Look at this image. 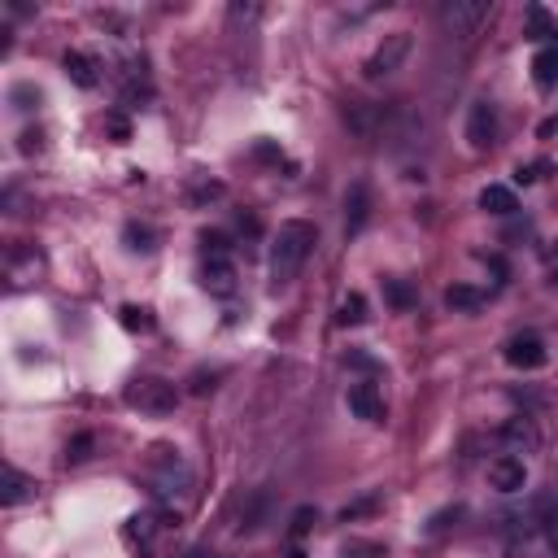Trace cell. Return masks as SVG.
I'll return each instance as SVG.
<instances>
[{
	"instance_id": "6da1fadb",
	"label": "cell",
	"mask_w": 558,
	"mask_h": 558,
	"mask_svg": "<svg viewBox=\"0 0 558 558\" xmlns=\"http://www.w3.org/2000/svg\"><path fill=\"white\" fill-rule=\"evenodd\" d=\"M315 241H318L315 222H306V219L279 222L275 244H270V288H288L292 279H297V270L306 267Z\"/></svg>"
},
{
	"instance_id": "7a4b0ae2",
	"label": "cell",
	"mask_w": 558,
	"mask_h": 558,
	"mask_svg": "<svg viewBox=\"0 0 558 558\" xmlns=\"http://www.w3.org/2000/svg\"><path fill=\"white\" fill-rule=\"evenodd\" d=\"M127 406L145 414H170L179 406V389L170 380H157V375H140L131 389H127Z\"/></svg>"
},
{
	"instance_id": "3957f363",
	"label": "cell",
	"mask_w": 558,
	"mask_h": 558,
	"mask_svg": "<svg viewBox=\"0 0 558 558\" xmlns=\"http://www.w3.org/2000/svg\"><path fill=\"white\" fill-rule=\"evenodd\" d=\"M488 18V0H445L440 5V26L459 40H471L480 23Z\"/></svg>"
},
{
	"instance_id": "277c9868",
	"label": "cell",
	"mask_w": 558,
	"mask_h": 558,
	"mask_svg": "<svg viewBox=\"0 0 558 558\" xmlns=\"http://www.w3.org/2000/svg\"><path fill=\"white\" fill-rule=\"evenodd\" d=\"M411 57V35L406 31H397V35H384V44L366 57L363 74L371 79V83H380V79H389V74L402 71V61Z\"/></svg>"
},
{
	"instance_id": "5b68a950",
	"label": "cell",
	"mask_w": 558,
	"mask_h": 558,
	"mask_svg": "<svg viewBox=\"0 0 558 558\" xmlns=\"http://www.w3.org/2000/svg\"><path fill=\"white\" fill-rule=\"evenodd\" d=\"M545 340L536 336V332H519V336L506 340V363L519 366V371H541L545 366Z\"/></svg>"
},
{
	"instance_id": "8992f818",
	"label": "cell",
	"mask_w": 558,
	"mask_h": 558,
	"mask_svg": "<svg viewBox=\"0 0 558 558\" xmlns=\"http://www.w3.org/2000/svg\"><path fill=\"white\" fill-rule=\"evenodd\" d=\"M488 485L497 488V493H519V488L528 485V467H524V459H515V454L493 459L488 462Z\"/></svg>"
},
{
	"instance_id": "52a82bcc",
	"label": "cell",
	"mask_w": 558,
	"mask_h": 558,
	"mask_svg": "<svg viewBox=\"0 0 558 558\" xmlns=\"http://www.w3.org/2000/svg\"><path fill=\"white\" fill-rule=\"evenodd\" d=\"M493 136H497L493 105L476 100V105H471V114H467V145H471V148H488V145H493Z\"/></svg>"
},
{
	"instance_id": "ba28073f",
	"label": "cell",
	"mask_w": 558,
	"mask_h": 558,
	"mask_svg": "<svg viewBox=\"0 0 558 558\" xmlns=\"http://www.w3.org/2000/svg\"><path fill=\"white\" fill-rule=\"evenodd\" d=\"M497 440L506 445V454H533L541 437H536L533 419H506V423L497 428Z\"/></svg>"
},
{
	"instance_id": "9c48e42d",
	"label": "cell",
	"mask_w": 558,
	"mask_h": 558,
	"mask_svg": "<svg viewBox=\"0 0 558 558\" xmlns=\"http://www.w3.org/2000/svg\"><path fill=\"white\" fill-rule=\"evenodd\" d=\"M201 288L214 292V297H232L236 292V267L227 258H205L201 267Z\"/></svg>"
},
{
	"instance_id": "30bf717a",
	"label": "cell",
	"mask_w": 558,
	"mask_h": 558,
	"mask_svg": "<svg viewBox=\"0 0 558 558\" xmlns=\"http://www.w3.org/2000/svg\"><path fill=\"white\" fill-rule=\"evenodd\" d=\"M349 411L358 414V419H380V414H384L380 389H375V384H354V389H349Z\"/></svg>"
},
{
	"instance_id": "8fae6325",
	"label": "cell",
	"mask_w": 558,
	"mask_h": 558,
	"mask_svg": "<svg viewBox=\"0 0 558 558\" xmlns=\"http://www.w3.org/2000/svg\"><path fill=\"white\" fill-rule=\"evenodd\" d=\"M480 210H488V214H515L519 201H515V193H510L506 184H488L485 193H480Z\"/></svg>"
},
{
	"instance_id": "7c38bea8",
	"label": "cell",
	"mask_w": 558,
	"mask_h": 558,
	"mask_svg": "<svg viewBox=\"0 0 558 558\" xmlns=\"http://www.w3.org/2000/svg\"><path fill=\"white\" fill-rule=\"evenodd\" d=\"M533 83L536 88H554L558 83V44L554 49H541L533 57Z\"/></svg>"
},
{
	"instance_id": "4fadbf2b",
	"label": "cell",
	"mask_w": 558,
	"mask_h": 558,
	"mask_svg": "<svg viewBox=\"0 0 558 558\" xmlns=\"http://www.w3.org/2000/svg\"><path fill=\"white\" fill-rule=\"evenodd\" d=\"M61 66H66V74H71L79 88H97V83H100V79H97V66H92L83 52H66V61H61Z\"/></svg>"
},
{
	"instance_id": "5bb4252c",
	"label": "cell",
	"mask_w": 558,
	"mask_h": 558,
	"mask_svg": "<svg viewBox=\"0 0 558 558\" xmlns=\"http://www.w3.org/2000/svg\"><path fill=\"white\" fill-rule=\"evenodd\" d=\"M445 306L449 310H480L485 306V292L471 288V284H454V288H445Z\"/></svg>"
},
{
	"instance_id": "9a60e30c",
	"label": "cell",
	"mask_w": 558,
	"mask_h": 558,
	"mask_svg": "<svg viewBox=\"0 0 558 558\" xmlns=\"http://www.w3.org/2000/svg\"><path fill=\"white\" fill-rule=\"evenodd\" d=\"M366 210H371V201H366V188H363V184H354V188H349V196H345V214H349V232H363Z\"/></svg>"
},
{
	"instance_id": "2e32d148",
	"label": "cell",
	"mask_w": 558,
	"mask_h": 558,
	"mask_svg": "<svg viewBox=\"0 0 558 558\" xmlns=\"http://www.w3.org/2000/svg\"><path fill=\"white\" fill-rule=\"evenodd\" d=\"M31 480H26L23 471H14V467H5V493H0V502H5V506H18V502H23V497H31Z\"/></svg>"
},
{
	"instance_id": "e0dca14e",
	"label": "cell",
	"mask_w": 558,
	"mask_h": 558,
	"mask_svg": "<svg viewBox=\"0 0 558 558\" xmlns=\"http://www.w3.org/2000/svg\"><path fill=\"white\" fill-rule=\"evenodd\" d=\"M528 40H558V23L541 5H528Z\"/></svg>"
},
{
	"instance_id": "ac0fdd59",
	"label": "cell",
	"mask_w": 558,
	"mask_h": 558,
	"mask_svg": "<svg viewBox=\"0 0 558 558\" xmlns=\"http://www.w3.org/2000/svg\"><path fill=\"white\" fill-rule=\"evenodd\" d=\"M384 292H389V301L397 306V310H411L414 306V288L406 284V279H384Z\"/></svg>"
},
{
	"instance_id": "d6986e66",
	"label": "cell",
	"mask_w": 558,
	"mask_h": 558,
	"mask_svg": "<svg viewBox=\"0 0 558 558\" xmlns=\"http://www.w3.org/2000/svg\"><path fill=\"white\" fill-rule=\"evenodd\" d=\"M363 318H366V297L363 292H349L340 301V323H363Z\"/></svg>"
},
{
	"instance_id": "ffe728a7",
	"label": "cell",
	"mask_w": 558,
	"mask_h": 558,
	"mask_svg": "<svg viewBox=\"0 0 558 558\" xmlns=\"http://www.w3.org/2000/svg\"><path fill=\"white\" fill-rule=\"evenodd\" d=\"M118 315H122V327H127V332H148V327H153L148 310H140V306H122Z\"/></svg>"
},
{
	"instance_id": "44dd1931",
	"label": "cell",
	"mask_w": 558,
	"mask_h": 558,
	"mask_svg": "<svg viewBox=\"0 0 558 558\" xmlns=\"http://www.w3.org/2000/svg\"><path fill=\"white\" fill-rule=\"evenodd\" d=\"M127 244H131L136 253H153V232H148V227H136V222H131V227H127Z\"/></svg>"
},
{
	"instance_id": "7402d4cb",
	"label": "cell",
	"mask_w": 558,
	"mask_h": 558,
	"mask_svg": "<svg viewBox=\"0 0 558 558\" xmlns=\"http://www.w3.org/2000/svg\"><path fill=\"white\" fill-rule=\"evenodd\" d=\"M315 524H318V510L315 506H301L297 515H292V536H306Z\"/></svg>"
},
{
	"instance_id": "603a6c76",
	"label": "cell",
	"mask_w": 558,
	"mask_h": 558,
	"mask_svg": "<svg viewBox=\"0 0 558 558\" xmlns=\"http://www.w3.org/2000/svg\"><path fill=\"white\" fill-rule=\"evenodd\" d=\"M201 244H205V253H210V258H222L227 236H222V232H201Z\"/></svg>"
},
{
	"instance_id": "cb8c5ba5",
	"label": "cell",
	"mask_w": 558,
	"mask_h": 558,
	"mask_svg": "<svg viewBox=\"0 0 558 558\" xmlns=\"http://www.w3.org/2000/svg\"><path fill=\"white\" fill-rule=\"evenodd\" d=\"M88 449H92V437H74V445H71V454H66V459L83 462V459H88Z\"/></svg>"
},
{
	"instance_id": "d4e9b609",
	"label": "cell",
	"mask_w": 558,
	"mask_h": 558,
	"mask_svg": "<svg viewBox=\"0 0 558 558\" xmlns=\"http://www.w3.org/2000/svg\"><path fill=\"white\" fill-rule=\"evenodd\" d=\"M109 131H114V140H118V145H127V140H131V127H127V118H118V114L109 118Z\"/></svg>"
},
{
	"instance_id": "484cf974",
	"label": "cell",
	"mask_w": 558,
	"mask_h": 558,
	"mask_svg": "<svg viewBox=\"0 0 558 558\" xmlns=\"http://www.w3.org/2000/svg\"><path fill=\"white\" fill-rule=\"evenodd\" d=\"M545 536H550V550L558 554V506L550 510V519H545Z\"/></svg>"
},
{
	"instance_id": "4316f807",
	"label": "cell",
	"mask_w": 558,
	"mask_h": 558,
	"mask_svg": "<svg viewBox=\"0 0 558 558\" xmlns=\"http://www.w3.org/2000/svg\"><path fill=\"white\" fill-rule=\"evenodd\" d=\"M515 179H519V184H533V179H536V166H519V170H515Z\"/></svg>"
},
{
	"instance_id": "83f0119b",
	"label": "cell",
	"mask_w": 558,
	"mask_h": 558,
	"mask_svg": "<svg viewBox=\"0 0 558 558\" xmlns=\"http://www.w3.org/2000/svg\"><path fill=\"white\" fill-rule=\"evenodd\" d=\"M193 558H214V554H205V550H196V554Z\"/></svg>"
}]
</instances>
